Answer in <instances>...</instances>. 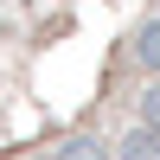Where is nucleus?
Listing matches in <instances>:
<instances>
[{
  "mask_svg": "<svg viewBox=\"0 0 160 160\" xmlns=\"http://www.w3.org/2000/svg\"><path fill=\"white\" fill-rule=\"evenodd\" d=\"M135 58L148 64V71H160V19H148V32H141V45H135Z\"/></svg>",
  "mask_w": 160,
  "mask_h": 160,
  "instance_id": "1",
  "label": "nucleus"
}]
</instances>
